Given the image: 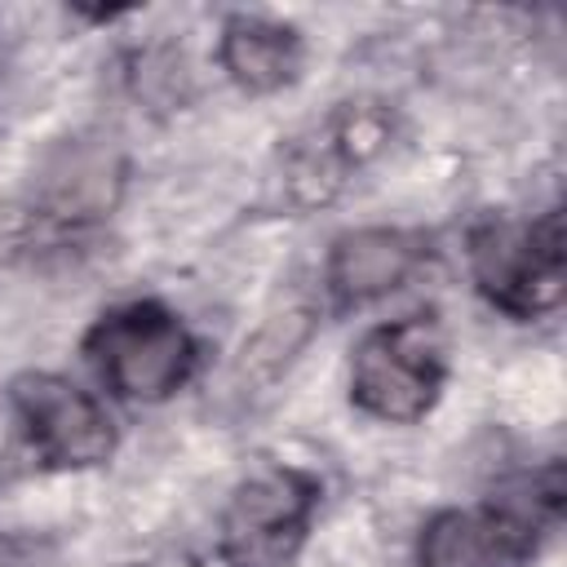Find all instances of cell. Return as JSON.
Listing matches in <instances>:
<instances>
[{
	"mask_svg": "<svg viewBox=\"0 0 567 567\" xmlns=\"http://www.w3.org/2000/svg\"><path fill=\"white\" fill-rule=\"evenodd\" d=\"M124 168L106 142H62L0 213V244L9 252H75L111 217Z\"/></svg>",
	"mask_w": 567,
	"mask_h": 567,
	"instance_id": "6da1fadb",
	"label": "cell"
},
{
	"mask_svg": "<svg viewBox=\"0 0 567 567\" xmlns=\"http://www.w3.org/2000/svg\"><path fill=\"white\" fill-rule=\"evenodd\" d=\"M563 505V470L549 465L523 492L478 509H443L421 532V567H527Z\"/></svg>",
	"mask_w": 567,
	"mask_h": 567,
	"instance_id": "7a4b0ae2",
	"label": "cell"
},
{
	"mask_svg": "<svg viewBox=\"0 0 567 567\" xmlns=\"http://www.w3.org/2000/svg\"><path fill=\"white\" fill-rule=\"evenodd\" d=\"M89 363L133 403H164L195 372V337L159 301H128L106 310L84 337Z\"/></svg>",
	"mask_w": 567,
	"mask_h": 567,
	"instance_id": "3957f363",
	"label": "cell"
},
{
	"mask_svg": "<svg viewBox=\"0 0 567 567\" xmlns=\"http://www.w3.org/2000/svg\"><path fill=\"white\" fill-rule=\"evenodd\" d=\"M470 270L478 292L509 319L549 315L567 292L563 213L554 208L536 221H478L470 230Z\"/></svg>",
	"mask_w": 567,
	"mask_h": 567,
	"instance_id": "277c9868",
	"label": "cell"
},
{
	"mask_svg": "<svg viewBox=\"0 0 567 567\" xmlns=\"http://www.w3.org/2000/svg\"><path fill=\"white\" fill-rule=\"evenodd\" d=\"M443 337L430 315H408L372 328L350 359V403L385 425L421 421L443 390Z\"/></svg>",
	"mask_w": 567,
	"mask_h": 567,
	"instance_id": "5b68a950",
	"label": "cell"
},
{
	"mask_svg": "<svg viewBox=\"0 0 567 567\" xmlns=\"http://www.w3.org/2000/svg\"><path fill=\"white\" fill-rule=\"evenodd\" d=\"M323 483L301 465H266L248 474L217 527L221 567H288L310 536Z\"/></svg>",
	"mask_w": 567,
	"mask_h": 567,
	"instance_id": "8992f818",
	"label": "cell"
},
{
	"mask_svg": "<svg viewBox=\"0 0 567 567\" xmlns=\"http://www.w3.org/2000/svg\"><path fill=\"white\" fill-rule=\"evenodd\" d=\"M9 403L22 421L31 452L49 470H93L115 452L111 412L58 372H22L9 385Z\"/></svg>",
	"mask_w": 567,
	"mask_h": 567,
	"instance_id": "52a82bcc",
	"label": "cell"
},
{
	"mask_svg": "<svg viewBox=\"0 0 567 567\" xmlns=\"http://www.w3.org/2000/svg\"><path fill=\"white\" fill-rule=\"evenodd\" d=\"M390 142V115L377 102H341L284 151V186L297 204H328L381 146Z\"/></svg>",
	"mask_w": 567,
	"mask_h": 567,
	"instance_id": "ba28073f",
	"label": "cell"
},
{
	"mask_svg": "<svg viewBox=\"0 0 567 567\" xmlns=\"http://www.w3.org/2000/svg\"><path fill=\"white\" fill-rule=\"evenodd\" d=\"M430 257V239L403 226H359L332 239L323 288L337 310H359L403 288Z\"/></svg>",
	"mask_w": 567,
	"mask_h": 567,
	"instance_id": "9c48e42d",
	"label": "cell"
},
{
	"mask_svg": "<svg viewBox=\"0 0 567 567\" xmlns=\"http://www.w3.org/2000/svg\"><path fill=\"white\" fill-rule=\"evenodd\" d=\"M217 62L244 93H275L292 84L301 71V35L297 27L275 22V18L235 13L221 27Z\"/></svg>",
	"mask_w": 567,
	"mask_h": 567,
	"instance_id": "30bf717a",
	"label": "cell"
}]
</instances>
